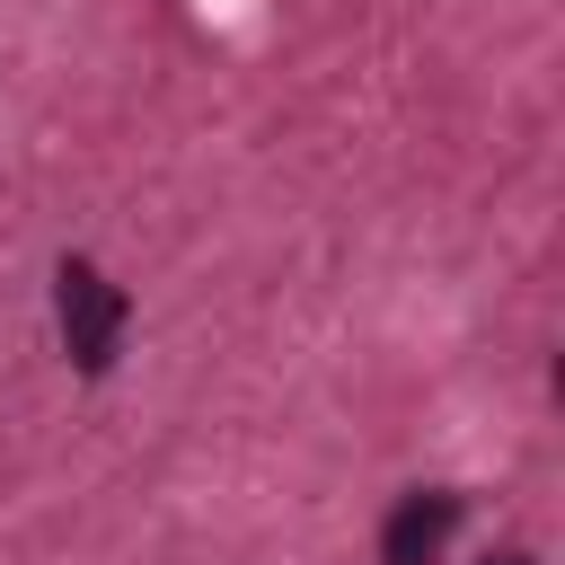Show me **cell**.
Listing matches in <instances>:
<instances>
[{"label":"cell","instance_id":"3957f363","mask_svg":"<svg viewBox=\"0 0 565 565\" xmlns=\"http://www.w3.org/2000/svg\"><path fill=\"white\" fill-rule=\"evenodd\" d=\"M477 565H530V556H521V547H503V556H477Z\"/></svg>","mask_w":565,"mask_h":565},{"label":"cell","instance_id":"7a4b0ae2","mask_svg":"<svg viewBox=\"0 0 565 565\" xmlns=\"http://www.w3.org/2000/svg\"><path fill=\"white\" fill-rule=\"evenodd\" d=\"M459 512H468V494H450V486H415V494H397V512L380 521V565H433L441 539L459 530Z\"/></svg>","mask_w":565,"mask_h":565},{"label":"cell","instance_id":"6da1fadb","mask_svg":"<svg viewBox=\"0 0 565 565\" xmlns=\"http://www.w3.org/2000/svg\"><path fill=\"white\" fill-rule=\"evenodd\" d=\"M53 318H62L71 362H79L88 380H106V371H115V344H124L132 300H124V291H115L88 256H62V274H53Z\"/></svg>","mask_w":565,"mask_h":565}]
</instances>
